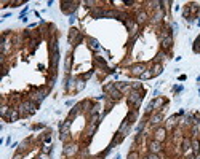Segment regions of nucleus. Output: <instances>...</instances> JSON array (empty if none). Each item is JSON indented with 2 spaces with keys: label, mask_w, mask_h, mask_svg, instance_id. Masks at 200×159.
Wrapping results in <instances>:
<instances>
[{
  "label": "nucleus",
  "mask_w": 200,
  "mask_h": 159,
  "mask_svg": "<svg viewBox=\"0 0 200 159\" xmlns=\"http://www.w3.org/2000/svg\"><path fill=\"white\" fill-rule=\"evenodd\" d=\"M37 104H34L32 100H23L19 104V107H18V110H19V113H21V116H29V115H32V113H35V110H37Z\"/></svg>",
  "instance_id": "1"
},
{
  "label": "nucleus",
  "mask_w": 200,
  "mask_h": 159,
  "mask_svg": "<svg viewBox=\"0 0 200 159\" xmlns=\"http://www.w3.org/2000/svg\"><path fill=\"white\" fill-rule=\"evenodd\" d=\"M141 100H143V91H131L128 94V104L135 107V110L141 105Z\"/></svg>",
  "instance_id": "2"
},
{
  "label": "nucleus",
  "mask_w": 200,
  "mask_h": 159,
  "mask_svg": "<svg viewBox=\"0 0 200 159\" xmlns=\"http://www.w3.org/2000/svg\"><path fill=\"white\" fill-rule=\"evenodd\" d=\"M166 104L165 102V99H162V97H155L151 104L147 105V108H146V115H149V113H152L154 110H157V108H162V107Z\"/></svg>",
  "instance_id": "3"
},
{
  "label": "nucleus",
  "mask_w": 200,
  "mask_h": 159,
  "mask_svg": "<svg viewBox=\"0 0 200 159\" xmlns=\"http://www.w3.org/2000/svg\"><path fill=\"white\" fill-rule=\"evenodd\" d=\"M77 5L79 2H61V10H63V13L72 16V13L77 10Z\"/></svg>",
  "instance_id": "4"
},
{
  "label": "nucleus",
  "mask_w": 200,
  "mask_h": 159,
  "mask_svg": "<svg viewBox=\"0 0 200 159\" xmlns=\"http://www.w3.org/2000/svg\"><path fill=\"white\" fill-rule=\"evenodd\" d=\"M47 92H48V89H45V91H37V92H34V94H29V100H32L34 104H40V102L47 97Z\"/></svg>",
  "instance_id": "5"
},
{
  "label": "nucleus",
  "mask_w": 200,
  "mask_h": 159,
  "mask_svg": "<svg viewBox=\"0 0 200 159\" xmlns=\"http://www.w3.org/2000/svg\"><path fill=\"white\" fill-rule=\"evenodd\" d=\"M63 153H64V156H67V157H74L77 153H79V145H77V143H69V145H66Z\"/></svg>",
  "instance_id": "6"
},
{
  "label": "nucleus",
  "mask_w": 200,
  "mask_h": 159,
  "mask_svg": "<svg viewBox=\"0 0 200 159\" xmlns=\"http://www.w3.org/2000/svg\"><path fill=\"white\" fill-rule=\"evenodd\" d=\"M147 69H146V65L144 64H135L130 69V72H131V75H135V76H141L144 72H146Z\"/></svg>",
  "instance_id": "7"
},
{
  "label": "nucleus",
  "mask_w": 200,
  "mask_h": 159,
  "mask_svg": "<svg viewBox=\"0 0 200 159\" xmlns=\"http://www.w3.org/2000/svg\"><path fill=\"white\" fill-rule=\"evenodd\" d=\"M19 116H21L19 110H18V108H13V107H11V108H10V111H8V115L5 116V119H7L8 123H13V121H16V119H18Z\"/></svg>",
  "instance_id": "8"
},
{
  "label": "nucleus",
  "mask_w": 200,
  "mask_h": 159,
  "mask_svg": "<svg viewBox=\"0 0 200 159\" xmlns=\"http://www.w3.org/2000/svg\"><path fill=\"white\" fill-rule=\"evenodd\" d=\"M166 139V129L165 127H157V130L154 132V140H157V142H162Z\"/></svg>",
  "instance_id": "9"
},
{
  "label": "nucleus",
  "mask_w": 200,
  "mask_h": 159,
  "mask_svg": "<svg viewBox=\"0 0 200 159\" xmlns=\"http://www.w3.org/2000/svg\"><path fill=\"white\" fill-rule=\"evenodd\" d=\"M149 151L151 153H155V154H159L160 151H162V143L157 140H152L151 143H149Z\"/></svg>",
  "instance_id": "10"
},
{
  "label": "nucleus",
  "mask_w": 200,
  "mask_h": 159,
  "mask_svg": "<svg viewBox=\"0 0 200 159\" xmlns=\"http://www.w3.org/2000/svg\"><path fill=\"white\" fill-rule=\"evenodd\" d=\"M160 43H162V48H163V51H166V49H171V46H173V37H171V35H168L166 38H163Z\"/></svg>",
  "instance_id": "11"
},
{
  "label": "nucleus",
  "mask_w": 200,
  "mask_h": 159,
  "mask_svg": "<svg viewBox=\"0 0 200 159\" xmlns=\"http://www.w3.org/2000/svg\"><path fill=\"white\" fill-rule=\"evenodd\" d=\"M147 19H149V16H147V13L146 11H141V13H138L136 14V24H146L147 22Z\"/></svg>",
  "instance_id": "12"
},
{
  "label": "nucleus",
  "mask_w": 200,
  "mask_h": 159,
  "mask_svg": "<svg viewBox=\"0 0 200 159\" xmlns=\"http://www.w3.org/2000/svg\"><path fill=\"white\" fill-rule=\"evenodd\" d=\"M151 72H152V76H159L160 73L163 72V67H162V64H154V67L151 69Z\"/></svg>",
  "instance_id": "13"
},
{
  "label": "nucleus",
  "mask_w": 200,
  "mask_h": 159,
  "mask_svg": "<svg viewBox=\"0 0 200 159\" xmlns=\"http://www.w3.org/2000/svg\"><path fill=\"white\" fill-rule=\"evenodd\" d=\"M163 59H166V51H160V53L155 56V59H154V64H160V62H162Z\"/></svg>",
  "instance_id": "14"
},
{
  "label": "nucleus",
  "mask_w": 200,
  "mask_h": 159,
  "mask_svg": "<svg viewBox=\"0 0 200 159\" xmlns=\"http://www.w3.org/2000/svg\"><path fill=\"white\" fill-rule=\"evenodd\" d=\"M191 148H192V151H194V154H198V153H200V142H198V140H192Z\"/></svg>",
  "instance_id": "15"
},
{
  "label": "nucleus",
  "mask_w": 200,
  "mask_h": 159,
  "mask_svg": "<svg viewBox=\"0 0 200 159\" xmlns=\"http://www.w3.org/2000/svg\"><path fill=\"white\" fill-rule=\"evenodd\" d=\"M191 145H192V140L191 139H184V140H182V145H181V150L187 151L189 148H191Z\"/></svg>",
  "instance_id": "16"
},
{
  "label": "nucleus",
  "mask_w": 200,
  "mask_h": 159,
  "mask_svg": "<svg viewBox=\"0 0 200 159\" xmlns=\"http://www.w3.org/2000/svg\"><path fill=\"white\" fill-rule=\"evenodd\" d=\"M160 121H162V113H157V115H154V116L151 118V124H154V126L160 124Z\"/></svg>",
  "instance_id": "17"
},
{
  "label": "nucleus",
  "mask_w": 200,
  "mask_h": 159,
  "mask_svg": "<svg viewBox=\"0 0 200 159\" xmlns=\"http://www.w3.org/2000/svg\"><path fill=\"white\" fill-rule=\"evenodd\" d=\"M109 94H110V99H112V100H119V99L122 97V92H120L117 88H115L112 92H109Z\"/></svg>",
  "instance_id": "18"
},
{
  "label": "nucleus",
  "mask_w": 200,
  "mask_h": 159,
  "mask_svg": "<svg viewBox=\"0 0 200 159\" xmlns=\"http://www.w3.org/2000/svg\"><path fill=\"white\" fill-rule=\"evenodd\" d=\"M10 108H11V107H8V105H2V108H0V115H2V118H3V119H5V116L8 115Z\"/></svg>",
  "instance_id": "19"
},
{
  "label": "nucleus",
  "mask_w": 200,
  "mask_h": 159,
  "mask_svg": "<svg viewBox=\"0 0 200 159\" xmlns=\"http://www.w3.org/2000/svg\"><path fill=\"white\" fill-rule=\"evenodd\" d=\"M88 43H90V46L93 49H99V43H98V40H94V38H88Z\"/></svg>",
  "instance_id": "20"
},
{
  "label": "nucleus",
  "mask_w": 200,
  "mask_h": 159,
  "mask_svg": "<svg viewBox=\"0 0 200 159\" xmlns=\"http://www.w3.org/2000/svg\"><path fill=\"white\" fill-rule=\"evenodd\" d=\"M69 126H70V119H67L66 123L61 124V134H66V130L69 129Z\"/></svg>",
  "instance_id": "21"
},
{
  "label": "nucleus",
  "mask_w": 200,
  "mask_h": 159,
  "mask_svg": "<svg viewBox=\"0 0 200 159\" xmlns=\"http://www.w3.org/2000/svg\"><path fill=\"white\" fill-rule=\"evenodd\" d=\"M192 13H191V8H189V5L187 7H184V10H182V16H184V18H187V19H191L192 16H191Z\"/></svg>",
  "instance_id": "22"
},
{
  "label": "nucleus",
  "mask_w": 200,
  "mask_h": 159,
  "mask_svg": "<svg viewBox=\"0 0 200 159\" xmlns=\"http://www.w3.org/2000/svg\"><path fill=\"white\" fill-rule=\"evenodd\" d=\"M189 8H191V13H194V14H197L198 11H200V8H198L197 3H189Z\"/></svg>",
  "instance_id": "23"
},
{
  "label": "nucleus",
  "mask_w": 200,
  "mask_h": 159,
  "mask_svg": "<svg viewBox=\"0 0 200 159\" xmlns=\"http://www.w3.org/2000/svg\"><path fill=\"white\" fill-rule=\"evenodd\" d=\"M176 118H178V115H176V116H171V118L168 119V123H166V127H168V129L173 127L175 124H176Z\"/></svg>",
  "instance_id": "24"
},
{
  "label": "nucleus",
  "mask_w": 200,
  "mask_h": 159,
  "mask_svg": "<svg viewBox=\"0 0 200 159\" xmlns=\"http://www.w3.org/2000/svg\"><path fill=\"white\" fill-rule=\"evenodd\" d=\"M114 89H115V83H109V84L104 86V91H106V92H112Z\"/></svg>",
  "instance_id": "25"
},
{
  "label": "nucleus",
  "mask_w": 200,
  "mask_h": 159,
  "mask_svg": "<svg viewBox=\"0 0 200 159\" xmlns=\"http://www.w3.org/2000/svg\"><path fill=\"white\" fill-rule=\"evenodd\" d=\"M139 78H141V80H149V78H152V72H151V70H146Z\"/></svg>",
  "instance_id": "26"
},
{
  "label": "nucleus",
  "mask_w": 200,
  "mask_h": 159,
  "mask_svg": "<svg viewBox=\"0 0 200 159\" xmlns=\"http://www.w3.org/2000/svg\"><path fill=\"white\" fill-rule=\"evenodd\" d=\"M51 151H53V146H50V145H43L42 146V153H47V154H50Z\"/></svg>",
  "instance_id": "27"
},
{
  "label": "nucleus",
  "mask_w": 200,
  "mask_h": 159,
  "mask_svg": "<svg viewBox=\"0 0 200 159\" xmlns=\"http://www.w3.org/2000/svg\"><path fill=\"white\" fill-rule=\"evenodd\" d=\"M128 159H139V153H138V151H131L128 154Z\"/></svg>",
  "instance_id": "28"
},
{
  "label": "nucleus",
  "mask_w": 200,
  "mask_h": 159,
  "mask_svg": "<svg viewBox=\"0 0 200 159\" xmlns=\"http://www.w3.org/2000/svg\"><path fill=\"white\" fill-rule=\"evenodd\" d=\"M70 64H72V58H70V56H67V58H66V70H67V72L70 69Z\"/></svg>",
  "instance_id": "29"
},
{
  "label": "nucleus",
  "mask_w": 200,
  "mask_h": 159,
  "mask_svg": "<svg viewBox=\"0 0 200 159\" xmlns=\"http://www.w3.org/2000/svg\"><path fill=\"white\" fill-rule=\"evenodd\" d=\"M144 159H160V156H159V154H155V153H149V154L144 157Z\"/></svg>",
  "instance_id": "30"
},
{
  "label": "nucleus",
  "mask_w": 200,
  "mask_h": 159,
  "mask_svg": "<svg viewBox=\"0 0 200 159\" xmlns=\"http://www.w3.org/2000/svg\"><path fill=\"white\" fill-rule=\"evenodd\" d=\"M83 88H85V81H79V84L75 86V91H82Z\"/></svg>",
  "instance_id": "31"
},
{
  "label": "nucleus",
  "mask_w": 200,
  "mask_h": 159,
  "mask_svg": "<svg viewBox=\"0 0 200 159\" xmlns=\"http://www.w3.org/2000/svg\"><path fill=\"white\" fill-rule=\"evenodd\" d=\"M37 159H50V154H47V153H40Z\"/></svg>",
  "instance_id": "32"
},
{
  "label": "nucleus",
  "mask_w": 200,
  "mask_h": 159,
  "mask_svg": "<svg viewBox=\"0 0 200 159\" xmlns=\"http://www.w3.org/2000/svg\"><path fill=\"white\" fill-rule=\"evenodd\" d=\"M21 157H23V153H21V151H18V153L15 154V157H13V159H21Z\"/></svg>",
  "instance_id": "33"
},
{
  "label": "nucleus",
  "mask_w": 200,
  "mask_h": 159,
  "mask_svg": "<svg viewBox=\"0 0 200 159\" xmlns=\"http://www.w3.org/2000/svg\"><path fill=\"white\" fill-rule=\"evenodd\" d=\"M91 75H93V72H88V73H85V75H83V78H85V80H87V78H90Z\"/></svg>",
  "instance_id": "34"
},
{
  "label": "nucleus",
  "mask_w": 200,
  "mask_h": 159,
  "mask_svg": "<svg viewBox=\"0 0 200 159\" xmlns=\"http://www.w3.org/2000/svg\"><path fill=\"white\" fill-rule=\"evenodd\" d=\"M69 22H70V24H74V22H75V16H74V14H72V16H70V19H69Z\"/></svg>",
  "instance_id": "35"
},
{
  "label": "nucleus",
  "mask_w": 200,
  "mask_h": 159,
  "mask_svg": "<svg viewBox=\"0 0 200 159\" xmlns=\"http://www.w3.org/2000/svg\"><path fill=\"white\" fill-rule=\"evenodd\" d=\"M69 159H72V157H69Z\"/></svg>",
  "instance_id": "36"
}]
</instances>
